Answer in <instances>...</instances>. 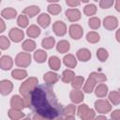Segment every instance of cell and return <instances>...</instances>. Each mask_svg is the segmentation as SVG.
I'll list each match as a JSON object with an SVG mask.
<instances>
[{
    "instance_id": "277c9868",
    "label": "cell",
    "mask_w": 120,
    "mask_h": 120,
    "mask_svg": "<svg viewBox=\"0 0 120 120\" xmlns=\"http://www.w3.org/2000/svg\"><path fill=\"white\" fill-rule=\"evenodd\" d=\"M32 62V56L29 52H19L15 57V64L19 68H27Z\"/></svg>"
},
{
    "instance_id": "b9f144b4",
    "label": "cell",
    "mask_w": 120,
    "mask_h": 120,
    "mask_svg": "<svg viewBox=\"0 0 120 120\" xmlns=\"http://www.w3.org/2000/svg\"><path fill=\"white\" fill-rule=\"evenodd\" d=\"M90 75H91L98 82H106V80H107L106 75H105L104 73H101V72H96V71H94V72L90 73Z\"/></svg>"
},
{
    "instance_id": "4316f807",
    "label": "cell",
    "mask_w": 120,
    "mask_h": 120,
    "mask_svg": "<svg viewBox=\"0 0 120 120\" xmlns=\"http://www.w3.org/2000/svg\"><path fill=\"white\" fill-rule=\"evenodd\" d=\"M56 50L60 53H67L70 50V44L68 41H67L65 39L60 40L56 45Z\"/></svg>"
},
{
    "instance_id": "5bb4252c",
    "label": "cell",
    "mask_w": 120,
    "mask_h": 120,
    "mask_svg": "<svg viewBox=\"0 0 120 120\" xmlns=\"http://www.w3.org/2000/svg\"><path fill=\"white\" fill-rule=\"evenodd\" d=\"M97 84H98V82L91 75H89V77L87 78V80L83 83V89L82 90H83L84 93L91 94L94 91V89H95V87H96Z\"/></svg>"
},
{
    "instance_id": "c3c4849f",
    "label": "cell",
    "mask_w": 120,
    "mask_h": 120,
    "mask_svg": "<svg viewBox=\"0 0 120 120\" xmlns=\"http://www.w3.org/2000/svg\"><path fill=\"white\" fill-rule=\"evenodd\" d=\"M33 119L34 120H44L43 119V117H41L39 114H38V113H36L34 116H33Z\"/></svg>"
},
{
    "instance_id": "4fadbf2b",
    "label": "cell",
    "mask_w": 120,
    "mask_h": 120,
    "mask_svg": "<svg viewBox=\"0 0 120 120\" xmlns=\"http://www.w3.org/2000/svg\"><path fill=\"white\" fill-rule=\"evenodd\" d=\"M13 89V83L9 80L0 81V94L3 96H8L11 93Z\"/></svg>"
},
{
    "instance_id": "e0dca14e",
    "label": "cell",
    "mask_w": 120,
    "mask_h": 120,
    "mask_svg": "<svg viewBox=\"0 0 120 120\" xmlns=\"http://www.w3.org/2000/svg\"><path fill=\"white\" fill-rule=\"evenodd\" d=\"M76 56H77L78 60H80L82 62H87L91 58V52L86 48H82L77 51Z\"/></svg>"
},
{
    "instance_id": "d6986e66",
    "label": "cell",
    "mask_w": 120,
    "mask_h": 120,
    "mask_svg": "<svg viewBox=\"0 0 120 120\" xmlns=\"http://www.w3.org/2000/svg\"><path fill=\"white\" fill-rule=\"evenodd\" d=\"M37 22L42 28H47L51 23V17L47 13H41L37 19Z\"/></svg>"
},
{
    "instance_id": "ab89813d",
    "label": "cell",
    "mask_w": 120,
    "mask_h": 120,
    "mask_svg": "<svg viewBox=\"0 0 120 120\" xmlns=\"http://www.w3.org/2000/svg\"><path fill=\"white\" fill-rule=\"evenodd\" d=\"M83 12L86 16H93L97 13V7L94 4H88L84 7L83 8Z\"/></svg>"
},
{
    "instance_id": "83f0119b",
    "label": "cell",
    "mask_w": 120,
    "mask_h": 120,
    "mask_svg": "<svg viewBox=\"0 0 120 120\" xmlns=\"http://www.w3.org/2000/svg\"><path fill=\"white\" fill-rule=\"evenodd\" d=\"M11 76L13 79L15 80H23L27 77V71L23 68H16V69H13L12 72H11Z\"/></svg>"
},
{
    "instance_id": "d4e9b609",
    "label": "cell",
    "mask_w": 120,
    "mask_h": 120,
    "mask_svg": "<svg viewBox=\"0 0 120 120\" xmlns=\"http://www.w3.org/2000/svg\"><path fill=\"white\" fill-rule=\"evenodd\" d=\"M41 31H40V28L36 25V24H32L30 26L27 27V30H26V35L31 38H38L39 35H40Z\"/></svg>"
},
{
    "instance_id": "6da1fadb",
    "label": "cell",
    "mask_w": 120,
    "mask_h": 120,
    "mask_svg": "<svg viewBox=\"0 0 120 120\" xmlns=\"http://www.w3.org/2000/svg\"><path fill=\"white\" fill-rule=\"evenodd\" d=\"M30 109L43 119H62L63 106L50 84L37 85L30 93Z\"/></svg>"
},
{
    "instance_id": "9f6ffc18",
    "label": "cell",
    "mask_w": 120,
    "mask_h": 120,
    "mask_svg": "<svg viewBox=\"0 0 120 120\" xmlns=\"http://www.w3.org/2000/svg\"><path fill=\"white\" fill-rule=\"evenodd\" d=\"M0 54H1V52H0Z\"/></svg>"
},
{
    "instance_id": "d6a6232c",
    "label": "cell",
    "mask_w": 120,
    "mask_h": 120,
    "mask_svg": "<svg viewBox=\"0 0 120 120\" xmlns=\"http://www.w3.org/2000/svg\"><path fill=\"white\" fill-rule=\"evenodd\" d=\"M47 10H48V12L50 14H52L53 16H56L62 11V7L60 5H58V4H56V3H52V4H50L48 6Z\"/></svg>"
},
{
    "instance_id": "cb8c5ba5",
    "label": "cell",
    "mask_w": 120,
    "mask_h": 120,
    "mask_svg": "<svg viewBox=\"0 0 120 120\" xmlns=\"http://www.w3.org/2000/svg\"><path fill=\"white\" fill-rule=\"evenodd\" d=\"M37 47V43L32 39V38H28V39H25L22 44V49L26 52H31L33 51H35Z\"/></svg>"
},
{
    "instance_id": "30bf717a",
    "label": "cell",
    "mask_w": 120,
    "mask_h": 120,
    "mask_svg": "<svg viewBox=\"0 0 120 120\" xmlns=\"http://www.w3.org/2000/svg\"><path fill=\"white\" fill-rule=\"evenodd\" d=\"M10 107L17 110H22L23 108H25L26 106L23 98L19 95H14L10 99Z\"/></svg>"
},
{
    "instance_id": "d590c367",
    "label": "cell",
    "mask_w": 120,
    "mask_h": 120,
    "mask_svg": "<svg viewBox=\"0 0 120 120\" xmlns=\"http://www.w3.org/2000/svg\"><path fill=\"white\" fill-rule=\"evenodd\" d=\"M70 82L73 89H81V87L84 83V78L82 76H75Z\"/></svg>"
},
{
    "instance_id": "7dc6e473",
    "label": "cell",
    "mask_w": 120,
    "mask_h": 120,
    "mask_svg": "<svg viewBox=\"0 0 120 120\" xmlns=\"http://www.w3.org/2000/svg\"><path fill=\"white\" fill-rule=\"evenodd\" d=\"M115 1V9L116 11H120V0H114Z\"/></svg>"
},
{
    "instance_id": "f907efd6",
    "label": "cell",
    "mask_w": 120,
    "mask_h": 120,
    "mask_svg": "<svg viewBox=\"0 0 120 120\" xmlns=\"http://www.w3.org/2000/svg\"><path fill=\"white\" fill-rule=\"evenodd\" d=\"M115 38H116V40H117V41H119V30H117V31H116Z\"/></svg>"
},
{
    "instance_id": "f5cc1de1",
    "label": "cell",
    "mask_w": 120,
    "mask_h": 120,
    "mask_svg": "<svg viewBox=\"0 0 120 120\" xmlns=\"http://www.w3.org/2000/svg\"><path fill=\"white\" fill-rule=\"evenodd\" d=\"M80 2H82V3H87L89 0H79Z\"/></svg>"
},
{
    "instance_id": "f35d334b",
    "label": "cell",
    "mask_w": 120,
    "mask_h": 120,
    "mask_svg": "<svg viewBox=\"0 0 120 120\" xmlns=\"http://www.w3.org/2000/svg\"><path fill=\"white\" fill-rule=\"evenodd\" d=\"M17 23L18 25L21 27V28H25L28 26L29 24V20H28V17L24 14H21L18 16V19H17Z\"/></svg>"
},
{
    "instance_id": "f546056e",
    "label": "cell",
    "mask_w": 120,
    "mask_h": 120,
    "mask_svg": "<svg viewBox=\"0 0 120 120\" xmlns=\"http://www.w3.org/2000/svg\"><path fill=\"white\" fill-rule=\"evenodd\" d=\"M8 117L12 120H18V119H22L24 117V113L22 112V110H17V109H9L8 110Z\"/></svg>"
},
{
    "instance_id": "8d00e7d4",
    "label": "cell",
    "mask_w": 120,
    "mask_h": 120,
    "mask_svg": "<svg viewBox=\"0 0 120 120\" xmlns=\"http://www.w3.org/2000/svg\"><path fill=\"white\" fill-rule=\"evenodd\" d=\"M88 25L91 29L93 30H96V29H98L101 25V22H100V19L98 17H91L89 20H88Z\"/></svg>"
},
{
    "instance_id": "8992f818",
    "label": "cell",
    "mask_w": 120,
    "mask_h": 120,
    "mask_svg": "<svg viewBox=\"0 0 120 120\" xmlns=\"http://www.w3.org/2000/svg\"><path fill=\"white\" fill-rule=\"evenodd\" d=\"M68 33H69V36H70L71 38H73L75 40H79V39H81L82 38L83 29L80 24L74 23V24H71L69 26Z\"/></svg>"
},
{
    "instance_id": "db71d44e",
    "label": "cell",
    "mask_w": 120,
    "mask_h": 120,
    "mask_svg": "<svg viewBox=\"0 0 120 120\" xmlns=\"http://www.w3.org/2000/svg\"><path fill=\"white\" fill-rule=\"evenodd\" d=\"M94 1H95V2H98V0H94Z\"/></svg>"
},
{
    "instance_id": "681fc988",
    "label": "cell",
    "mask_w": 120,
    "mask_h": 120,
    "mask_svg": "<svg viewBox=\"0 0 120 120\" xmlns=\"http://www.w3.org/2000/svg\"><path fill=\"white\" fill-rule=\"evenodd\" d=\"M95 118H97V119H104V120H106V119H107L105 115H98V116H96Z\"/></svg>"
},
{
    "instance_id": "11a10c76",
    "label": "cell",
    "mask_w": 120,
    "mask_h": 120,
    "mask_svg": "<svg viewBox=\"0 0 120 120\" xmlns=\"http://www.w3.org/2000/svg\"><path fill=\"white\" fill-rule=\"evenodd\" d=\"M0 4H1V0H0Z\"/></svg>"
},
{
    "instance_id": "9a60e30c",
    "label": "cell",
    "mask_w": 120,
    "mask_h": 120,
    "mask_svg": "<svg viewBox=\"0 0 120 120\" xmlns=\"http://www.w3.org/2000/svg\"><path fill=\"white\" fill-rule=\"evenodd\" d=\"M13 67V59L9 55H3L0 57V68L3 70H9Z\"/></svg>"
},
{
    "instance_id": "5b68a950",
    "label": "cell",
    "mask_w": 120,
    "mask_h": 120,
    "mask_svg": "<svg viewBox=\"0 0 120 120\" xmlns=\"http://www.w3.org/2000/svg\"><path fill=\"white\" fill-rule=\"evenodd\" d=\"M95 110L101 113V114H106L111 112L112 110V104L109 100L106 99H98L95 102Z\"/></svg>"
},
{
    "instance_id": "44dd1931",
    "label": "cell",
    "mask_w": 120,
    "mask_h": 120,
    "mask_svg": "<svg viewBox=\"0 0 120 120\" xmlns=\"http://www.w3.org/2000/svg\"><path fill=\"white\" fill-rule=\"evenodd\" d=\"M63 62H64L65 66L69 68H74L77 66V58L71 53L66 54L63 58Z\"/></svg>"
},
{
    "instance_id": "ac0fdd59",
    "label": "cell",
    "mask_w": 120,
    "mask_h": 120,
    "mask_svg": "<svg viewBox=\"0 0 120 120\" xmlns=\"http://www.w3.org/2000/svg\"><path fill=\"white\" fill-rule=\"evenodd\" d=\"M58 79H59L58 75L53 71H48L43 75V80L45 83L50 84V85H53L54 83H56Z\"/></svg>"
},
{
    "instance_id": "7bdbcfd3",
    "label": "cell",
    "mask_w": 120,
    "mask_h": 120,
    "mask_svg": "<svg viewBox=\"0 0 120 120\" xmlns=\"http://www.w3.org/2000/svg\"><path fill=\"white\" fill-rule=\"evenodd\" d=\"M114 4V0H99V7L101 8H110Z\"/></svg>"
},
{
    "instance_id": "ffe728a7",
    "label": "cell",
    "mask_w": 120,
    "mask_h": 120,
    "mask_svg": "<svg viewBox=\"0 0 120 120\" xmlns=\"http://www.w3.org/2000/svg\"><path fill=\"white\" fill-rule=\"evenodd\" d=\"M108 86L105 84V83H102L100 82L99 84H97L94 91H95V94L98 98H105L108 94Z\"/></svg>"
},
{
    "instance_id": "bcb514c9",
    "label": "cell",
    "mask_w": 120,
    "mask_h": 120,
    "mask_svg": "<svg viewBox=\"0 0 120 120\" xmlns=\"http://www.w3.org/2000/svg\"><path fill=\"white\" fill-rule=\"evenodd\" d=\"M5 30H6V23H5V22L3 21V19L0 18V34L3 33Z\"/></svg>"
},
{
    "instance_id": "74e56055",
    "label": "cell",
    "mask_w": 120,
    "mask_h": 120,
    "mask_svg": "<svg viewBox=\"0 0 120 120\" xmlns=\"http://www.w3.org/2000/svg\"><path fill=\"white\" fill-rule=\"evenodd\" d=\"M97 57L100 62H105L109 57V52L104 48H99L97 51Z\"/></svg>"
},
{
    "instance_id": "484cf974",
    "label": "cell",
    "mask_w": 120,
    "mask_h": 120,
    "mask_svg": "<svg viewBox=\"0 0 120 120\" xmlns=\"http://www.w3.org/2000/svg\"><path fill=\"white\" fill-rule=\"evenodd\" d=\"M47 56H48V54L44 50H37L34 52V55H33L35 61L38 64L44 63L47 60Z\"/></svg>"
},
{
    "instance_id": "836d02e7",
    "label": "cell",
    "mask_w": 120,
    "mask_h": 120,
    "mask_svg": "<svg viewBox=\"0 0 120 120\" xmlns=\"http://www.w3.org/2000/svg\"><path fill=\"white\" fill-rule=\"evenodd\" d=\"M86 40L89 43L95 44V43H98L100 40V36H99L98 33H97L95 31H90L86 35Z\"/></svg>"
},
{
    "instance_id": "3957f363",
    "label": "cell",
    "mask_w": 120,
    "mask_h": 120,
    "mask_svg": "<svg viewBox=\"0 0 120 120\" xmlns=\"http://www.w3.org/2000/svg\"><path fill=\"white\" fill-rule=\"evenodd\" d=\"M78 116L82 120H92L96 117V112L86 104H81L78 108Z\"/></svg>"
},
{
    "instance_id": "1f68e13d",
    "label": "cell",
    "mask_w": 120,
    "mask_h": 120,
    "mask_svg": "<svg viewBox=\"0 0 120 120\" xmlns=\"http://www.w3.org/2000/svg\"><path fill=\"white\" fill-rule=\"evenodd\" d=\"M108 98H109V101L112 105H114V106L119 105V103H120V93L118 91H112V92H110Z\"/></svg>"
},
{
    "instance_id": "2e32d148",
    "label": "cell",
    "mask_w": 120,
    "mask_h": 120,
    "mask_svg": "<svg viewBox=\"0 0 120 120\" xmlns=\"http://www.w3.org/2000/svg\"><path fill=\"white\" fill-rule=\"evenodd\" d=\"M76 112V106L74 104H68L63 108L62 119H74V114Z\"/></svg>"
},
{
    "instance_id": "7a4b0ae2",
    "label": "cell",
    "mask_w": 120,
    "mask_h": 120,
    "mask_svg": "<svg viewBox=\"0 0 120 120\" xmlns=\"http://www.w3.org/2000/svg\"><path fill=\"white\" fill-rule=\"evenodd\" d=\"M38 84V80L36 77H30L27 78L20 86V94L23 97L32 92V90Z\"/></svg>"
},
{
    "instance_id": "7402d4cb",
    "label": "cell",
    "mask_w": 120,
    "mask_h": 120,
    "mask_svg": "<svg viewBox=\"0 0 120 120\" xmlns=\"http://www.w3.org/2000/svg\"><path fill=\"white\" fill-rule=\"evenodd\" d=\"M40 12V8L38 6H29L22 10V14L26 15L28 18H34Z\"/></svg>"
},
{
    "instance_id": "ee69618b",
    "label": "cell",
    "mask_w": 120,
    "mask_h": 120,
    "mask_svg": "<svg viewBox=\"0 0 120 120\" xmlns=\"http://www.w3.org/2000/svg\"><path fill=\"white\" fill-rule=\"evenodd\" d=\"M66 3L68 7L70 8H75V7H78L80 5V1L79 0H66Z\"/></svg>"
},
{
    "instance_id": "f1b7e54d",
    "label": "cell",
    "mask_w": 120,
    "mask_h": 120,
    "mask_svg": "<svg viewBox=\"0 0 120 120\" xmlns=\"http://www.w3.org/2000/svg\"><path fill=\"white\" fill-rule=\"evenodd\" d=\"M48 64H49V67H50L52 70H54V71L58 70V69L61 68V60H60L57 56H55V55L51 56V57L49 58Z\"/></svg>"
},
{
    "instance_id": "52a82bcc",
    "label": "cell",
    "mask_w": 120,
    "mask_h": 120,
    "mask_svg": "<svg viewBox=\"0 0 120 120\" xmlns=\"http://www.w3.org/2000/svg\"><path fill=\"white\" fill-rule=\"evenodd\" d=\"M8 38L11 41L15 42V43H18V42H21L23 38H24V33L22 29L20 28H16V27H13L9 30V33H8Z\"/></svg>"
},
{
    "instance_id": "9c48e42d",
    "label": "cell",
    "mask_w": 120,
    "mask_h": 120,
    "mask_svg": "<svg viewBox=\"0 0 120 120\" xmlns=\"http://www.w3.org/2000/svg\"><path fill=\"white\" fill-rule=\"evenodd\" d=\"M52 31L57 37H63L67 34V25L62 21H56L52 24Z\"/></svg>"
},
{
    "instance_id": "ba28073f",
    "label": "cell",
    "mask_w": 120,
    "mask_h": 120,
    "mask_svg": "<svg viewBox=\"0 0 120 120\" xmlns=\"http://www.w3.org/2000/svg\"><path fill=\"white\" fill-rule=\"evenodd\" d=\"M103 26L109 31H112L118 27V19L114 16H107L103 20Z\"/></svg>"
},
{
    "instance_id": "e575fe53",
    "label": "cell",
    "mask_w": 120,
    "mask_h": 120,
    "mask_svg": "<svg viewBox=\"0 0 120 120\" xmlns=\"http://www.w3.org/2000/svg\"><path fill=\"white\" fill-rule=\"evenodd\" d=\"M55 44V39L54 38L52 37H48V38H45L42 39L41 41V46L46 49V50H51Z\"/></svg>"
},
{
    "instance_id": "7c38bea8",
    "label": "cell",
    "mask_w": 120,
    "mask_h": 120,
    "mask_svg": "<svg viewBox=\"0 0 120 120\" xmlns=\"http://www.w3.org/2000/svg\"><path fill=\"white\" fill-rule=\"evenodd\" d=\"M65 14H66V17L68 18V20L72 22H78L82 17L81 11L78 8H68L66 10Z\"/></svg>"
},
{
    "instance_id": "4dcf8cb0",
    "label": "cell",
    "mask_w": 120,
    "mask_h": 120,
    "mask_svg": "<svg viewBox=\"0 0 120 120\" xmlns=\"http://www.w3.org/2000/svg\"><path fill=\"white\" fill-rule=\"evenodd\" d=\"M74 77H75V73H74V71L71 70V69H68H68H66V70L63 71L61 80H62L63 82H65V83H68V82H70L73 80Z\"/></svg>"
},
{
    "instance_id": "f6af8a7d",
    "label": "cell",
    "mask_w": 120,
    "mask_h": 120,
    "mask_svg": "<svg viewBox=\"0 0 120 120\" xmlns=\"http://www.w3.org/2000/svg\"><path fill=\"white\" fill-rule=\"evenodd\" d=\"M111 118L113 120H119L120 119V110H115L111 113Z\"/></svg>"
},
{
    "instance_id": "8fae6325",
    "label": "cell",
    "mask_w": 120,
    "mask_h": 120,
    "mask_svg": "<svg viewBox=\"0 0 120 120\" xmlns=\"http://www.w3.org/2000/svg\"><path fill=\"white\" fill-rule=\"evenodd\" d=\"M69 98L70 100L74 103V104H79L82 103V100L84 99V94L83 91L80 90V89H73L70 94H69Z\"/></svg>"
},
{
    "instance_id": "816d5d0a",
    "label": "cell",
    "mask_w": 120,
    "mask_h": 120,
    "mask_svg": "<svg viewBox=\"0 0 120 120\" xmlns=\"http://www.w3.org/2000/svg\"><path fill=\"white\" fill-rule=\"evenodd\" d=\"M48 2H50V3H56V2H58L59 0H47Z\"/></svg>"
},
{
    "instance_id": "60d3db41",
    "label": "cell",
    "mask_w": 120,
    "mask_h": 120,
    "mask_svg": "<svg viewBox=\"0 0 120 120\" xmlns=\"http://www.w3.org/2000/svg\"><path fill=\"white\" fill-rule=\"evenodd\" d=\"M10 46V40L6 36H0V50H7Z\"/></svg>"
},
{
    "instance_id": "603a6c76",
    "label": "cell",
    "mask_w": 120,
    "mask_h": 120,
    "mask_svg": "<svg viewBox=\"0 0 120 120\" xmlns=\"http://www.w3.org/2000/svg\"><path fill=\"white\" fill-rule=\"evenodd\" d=\"M1 16L7 20H12L17 16V10L13 8H6L1 11Z\"/></svg>"
}]
</instances>
